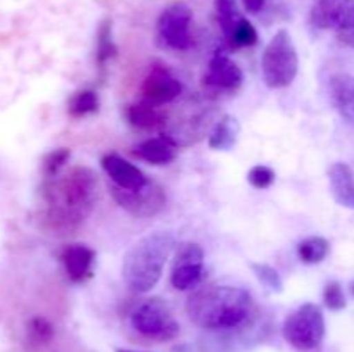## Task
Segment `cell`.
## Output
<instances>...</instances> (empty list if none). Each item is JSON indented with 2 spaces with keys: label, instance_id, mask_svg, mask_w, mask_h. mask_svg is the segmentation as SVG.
Instances as JSON below:
<instances>
[{
  "label": "cell",
  "instance_id": "obj_21",
  "mask_svg": "<svg viewBox=\"0 0 354 352\" xmlns=\"http://www.w3.org/2000/svg\"><path fill=\"white\" fill-rule=\"evenodd\" d=\"M328 252H330V244L327 238L318 237V235L304 238L297 245V257L304 264H318V262L325 261Z\"/></svg>",
  "mask_w": 354,
  "mask_h": 352
},
{
  "label": "cell",
  "instance_id": "obj_4",
  "mask_svg": "<svg viewBox=\"0 0 354 352\" xmlns=\"http://www.w3.org/2000/svg\"><path fill=\"white\" fill-rule=\"evenodd\" d=\"M299 71V55L289 31L279 30L265 47L261 57V72L266 86L273 90L292 85Z\"/></svg>",
  "mask_w": 354,
  "mask_h": 352
},
{
  "label": "cell",
  "instance_id": "obj_19",
  "mask_svg": "<svg viewBox=\"0 0 354 352\" xmlns=\"http://www.w3.org/2000/svg\"><path fill=\"white\" fill-rule=\"evenodd\" d=\"M239 135H241V123L237 121V117L230 116V114H225L214 124L207 144H209V147L213 150H230L237 144Z\"/></svg>",
  "mask_w": 354,
  "mask_h": 352
},
{
  "label": "cell",
  "instance_id": "obj_10",
  "mask_svg": "<svg viewBox=\"0 0 354 352\" xmlns=\"http://www.w3.org/2000/svg\"><path fill=\"white\" fill-rule=\"evenodd\" d=\"M204 278V251L199 244H185L176 254L171 269V285L176 290H192Z\"/></svg>",
  "mask_w": 354,
  "mask_h": 352
},
{
  "label": "cell",
  "instance_id": "obj_29",
  "mask_svg": "<svg viewBox=\"0 0 354 352\" xmlns=\"http://www.w3.org/2000/svg\"><path fill=\"white\" fill-rule=\"evenodd\" d=\"M71 157V150L69 148H57V150L50 152L45 159V171L48 176H55L59 173V169L66 164Z\"/></svg>",
  "mask_w": 354,
  "mask_h": 352
},
{
  "label": "cell",
  "instance_id": "obj_17",
  "mask_svg": "<svg viewBox=\"0 0 354 352\" xmlns=\"http://www.w3.org/2000/svg\"><path fill=\"white\" fill-rule=\"evenodd\" d=\"M131 154L154 166H165L175 159V141L169 137H156L131 148Z\"/></svg>",
  "mask_w": 354,
  "mask_h": 352
},
{
  "label": "cell",
  "instance_id": "obj_23",
  "mask_svg": "<svg viewBox=\"0 0 354 352\" xmlns=\"http://www.w3.org/2000/svg\"><path fill=\"white\" fill-rule=\"evenodd\" d=\"M113 26H111V21L106 19L102 21L99 28V38H97V64L102 69L106 66V62L109 59H113L116 55L118 48L113 41Z\"/></svg>",
  "mask_w": 354,
  "mask_h": 352
},
{
  "label": "cell",
  "instance_id": "obj_5",
  "mask_svg": "<svg viewBox=\"0 0 354 352\" xmlns=\"http://www.w3.org/2000/svg\"><path fill=\"white\" fill-rule=\"evenodd\" d=\"M282 333L287 344L301 352L320 347L325 338V316L322 307L313 302L299 306L286 317Z\"/></svg>",
  "mask_w": 354,
  "mask_h": 352
},
{
  "label": "cell",
  "instance_id": "obj_28",
  "mask_svg": "<svg viewBox=\"0 0 354 352\" xmlns=\"http://www.w3.org/2000/svg\"><path fill=\"white\" fill-rule=\"evenodd\" d=\"M54 328L45 317H35L30 323V340L35 345H45L50 342Z\"/></svg>",
  "mask_w": 354,
  "mask_h": 352
},
{
  "label": "cell",
  "instance_id": "obj_24",
  "mask_svg": "<svg viewBox=\"0 0 354 352\" xmlns=\"http://www.w3.org/2000/svg\"><path fill=\"white\" fill-rule=\"evenodd\" d=\"M249 266H251L254 276L259 280V283H261L266 290H270V292L273 293L282 292L283 280L282 276H280V273L277 271L273 266L266 264V262H251Z\"/></svg>",
  "mask_w": 354,
  "mask_h": 352
},
{
  "label": "cell",
  "instance_id": "obj_18",
  "mask_svg": "<svg viewBox=\"0 0 354 352\" xmlns=\"http://www.w3.org/2000/svg\"><path fill=\"white\" fill-rule=\"evenodd\" d=\"M127 119L138 130H158L166 123V113L162 106L140 99L127 107Z\"/></svg>",
  "mask_w": 354,
  "mask_h": 352
},
{
  "label": "cell",
  "instance_id": "obj_1",
  "mask_svg": "<svg viewBox=\"0 0 354 352\" xmlns=\"http://www.w3.org/2000/svg\"><path fill=\"white\" fill-rule=\"evenodd\" d=\"M185 311L190 321L203 330H234L251 317L254 300L241 286L211 285L194 292Z\"/></svg>",
  "mask_w": 354,
  "mask_h": 352
},
{
  "label": "cell",
  "instance_id": "obj_7",
  "mask_svg": "<svg viewBox=\"0 0 354 352\" xmlns=\"http://www.w3.org/2000/svg\"><path fill=\"white\" fill-rule=\"evenodd\" d=\"M190 24H192V9L187 3H173L158 17L156 41L166 50H189L194 45Z\"/></svg>",
  "mask_w": 354,
  "mask_h": 352
},
{
  "label": "cell",
  "instance_id": "obj_9",
  "mask_svg": "<svg viewBox=\"0 0 354 352\" xmlns=\"http://www.w3.org/2000/svg\"><path fill=\"white\" fill-rule=\"evenodd\" d=\"M111 195L121 209L133 217H152L165 207V190L154 182H149L140 190H123L111 185Z\"/></svg>",
  "mask_w": 354,
  "mask_h": 352
},
{
  "label": "cell",
  "instance_id": "obj_25",
  "mask_svg": "<svg viewBox=\"0 0 354 352\" xmlns=\"http://www.w3.org/2000/svg\"><path fill=\"white\" fill-rule=\"evenodd\" d=\"M227 41L235 48L252 47V45L258 43V33H256V28L252 26L251 21L244 19Z\"/></svg>",
  "mask_w": 354,
  "mask_h": 352
},
{
  "label": "cell",
  "instance_id": "obj_11",
  "mask_svg": "<svg viewBox=\"0 0 354 352\" xmlns=\"http://www.w3.org/2000/svg\"><path fill=\"white\" fill-rule=\"evenodd\" d=\"M317 30H348L354 24V0H318L310 14Z\"/></svg>",
  "mask_w": 354,
  "mask_h": 352
},
{
  "label": "cell",
  "instance_id": "obj_15",
  "mask_svg": "<svg viewBox=\"0 0 354 352\" xmlns=\"http://www.w3.org/2000/svg\"><path fill=\"white\" fill-rule=\"evenodd\" d=\"M328 97L339 116L354 126V76L346 72L332 76L328 81Z\"/></svg>",
  "mask_w": 354,
  "mask_h": 352
},
{
  "label": "cell",
  "instance_id": "obj_6",
  "mask_svg": "<svg viewBox=\"0 0 354 352\" xmlns=\"http://www.w3.org/2000/svg\"><path fill=\"white\" fill-rule=\"evenodd\" d=\"M130 323L137 333L156 342H168L178 337L180 324L168 304L159 297L144 300L133 309Z\"/></svg>",
  "mask_w": 354,
  "mask_h": 352
},
{
  "label": "cell",
  "instance_id": "obj_31",
  "mask_svg": "<svg viewBox=\"0 0 354 352\" xmlns=\"http://www.w3.org/2000/svg\"><path fill=\"white\" fill-rule=\"evenodd\" d=\"M337 38L342 41L344 45H348V47L354 48V24L351 28H348V30H342L337 33Z\"/></svg>",
  "mask_w": 354,
  "mask_h": 352
},
{
  "label": "cell",
  "instance_id": "obj_27",
  "mask_svg": "<svg viewBox=\"0 0 354 352\" xmlns=\"http://www.w3.org/2000/svg\"><path fill=\"white\" fill-rule=\"evenodd\" d=\"M324 302L328 309L332 311H341L348 306L346 300L344 290L339 282H328L324 289Z\"/></svg>",
  "mask_w": 354,
  "mask_h": 352
},
{
  "label": "cell",
  "instance_id": "obj_32",
  "mask_svg": "<svg viewBox=\"0 0 354 352\" xmlns=\"http://www.w3.org/2000/svg\"><path fill=\"white\" fill-rule=\"evenodd\" d=\"M349 290H351L353 297H354V282H351V285H349Z\"/></svg>",
  "mask_w": 354,
  "mask_h": 352
},
{
  "label": "cell",
  "instance_id": "obj_13",
  "mask_svg": "<svg viewBox=\"0 0 354 352\" xmlns=\"http://www.w3.org/2000/svg\"><path fill=\"white\" fill-rule=\"evenodd\" d=\"M100 166L111 178L113 185L123 190H140L149 183V178L142 169L114 152L104 155L100 159Z\"/></svg>",
  "mask_w": 354,
  "mask_h": 352
},
{
  "label": "cell",
  "instance_id": "obj_20",
  "mask_svg": "<svg viewBox=\"0 0 354 352\" xmlns=\"http://www.w3.org/2000/svg\"><path fill=\"white\" fill-rule=\"evenodd\" d=\"M214 10H216L218 24L228 40L245 17L239 10L237 0H214Z\"/></svg>",
  "mask_w": 354,
  "mask_h": 352
},
{
  "label": "cell",
  "instance_id": "obj_16",
  "mask_svg": "<svg viewBox=\"0 0 354 352\" xmlns=\"http://www.w3.org/2000/svg\"><path fill=\"white\" fill-rule=\"evenodd\" d=\"M328 182L335 202L354 211V173L351 166L346 162H334L328 168Z\"/></svg>",
  "mask_w": 354,
  "mask_h": 352
},
{
  "label": "cell",
  "instance_id": "obj_12",
  "mask_svg": "<svg viewBox=\"0 0 354 352\" xmlns=\"http://www.w3.org/2000/svg\"><path fill=\"white\" fill-rule=\"evenodd\" d=\"M180 93H182V83L165 66H154L140 86L142 100H147L156 106L173 102Z\"/></svg>",
  "mask_w": 354,
  "mask_h": 352
},
{
  "label": "cell",
  "instance_id": "obj_2",
  "mask_svg": "<svg viewBox=\"0 0 354 352\" xmlns=\"http://www.w3.org/2000/svg\"><path fill=\"white\" fill-rule=\"evenodd\" d=\"M50 217L61 228H78L92 213L97 199V176L86 166H75L55 179L47 192Z\"/></svg>",
  "mask_w": 354,
  "mask_h": 352
},
{
  "label": "cell",
  "instance_id": "obj_26",
  "mask_svg": "<svg viewBox=\"0 0 354 352\" xmlns=\"http://www.w3.org/2000/svg\"><path fill=\"white\" fill-rule=\"evenodd\" d=\"M248 182L249 185L258 190L270 188L273 185V182H275V171L272 168H268V166L263 164L252 166L248 173Z\"/></svg>",
  "mask_w": 354,
  "mask_h": 352
},
{
  "label": "cell",
  "instance_id": "obj_14",
  "mask_svg": "<svg viewBox=\"0 0 354 352\" xmlns=\"http://www.w3.org/2000/svg\"><path fill=\"white\" fill-rule=\"evenodd\" d=\"M93 262H95V252L83 244L69 245L62 252L66 275L75 283H83L92 278Z\"/></svg>",
  "mask_w": 354,
  "mask_h": 352
},
{
  "label": "cell",
  "instance_id": "obj_8",
  "mask_svg": "<svg viewBox=\"0 0 354 352\" xmlns=\"http://www.w3.org/2000/svg\"><path fill=\"white\" fill-rule=\"evenodd\" d=\"M244 72L237 62L228 57L227 52L216 50L209 59L207 71L203 76L204 92L213 99L235 93L242 86Z\"/></svg>",
  "mask_w": 354,
  "mask_h": 352
},
{
  "label": "cell",
  "instance_id": "obj_3",
  "mask_svg": "<svg viewBox=\"0 0 354 352\" xmlns=\"http://www.w3.org/2000/svg\"><path fill=\"white\" fill-rule=\"evenodd\" d=\"M176 242L168 231H152L135 242L127 251L121 266V276L135 293H147L158 285L166 261Z\"/></svg>",
  "mask_w": 354,
  "mask_h": 352
},
{
  "label": "cell",
  "instance_id": "obj_22",
  "mask_svg": "<svg viewBox=\"0 0 354 352\" xmlns=\"http://www.w3.org/2000/svg\"><path fill=\"white\" fill-rule=\"evenodd\" d=\"M99 106H100V100L95 90H90V88L78 90V92H75V95L69 99L68 113L69 116L75 117V119H80V117L95 114L97 110H99Z\"/></svg>",
  "mask_w": 354,
  "mask_h": 352
},
{
  "label": "cell",
  "instance_id": "obj_33",
  "mask_svg": "<svg viewBox=\"0 0 354 352\" xmlns=\"http://www.w3.org/2000/svg\"><path fill=\"white\" fill-rule=\"evenodd\" d=\"M116 352H133V351H127V349H116Z\"/></svg>",
  "mask_w": 354,
  "mask_h": 352
},
{
  "label": "cell",
  "instance_id": "obj_30",
  "mask_svg": "<svg viewBox=\"0 0 354 352\" xmlns=\"http://www.w3.org/2000/svg\"><path fill=\"white\" fill-rule=\"evenodd\" d=\"M266 2L268 0H242V3H244L245 10H248L249 14H259L263 9H265Z\"/></svg>",
  "mask_w": 354,
  "mask_h": 352
}]
</instances>
